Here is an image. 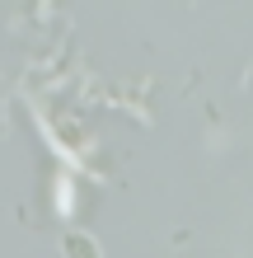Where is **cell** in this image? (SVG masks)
Segmentation results:
<instances>
[{
	"label": "cell",
	"mask_w": 253,
	"mask_h": 258,
	"mask_svg": "<svg viewBox=\"0 0 253 258\" xmlns=\"http://www.w3.org/2000/svg\"><path fill=\"white\" fill-rule=\"evenodd\" d=\"M66 249L75 258H94V244H85V239H66Z\"/></svg>",
	"instance_id": "obj_1"
}]
</instances>
